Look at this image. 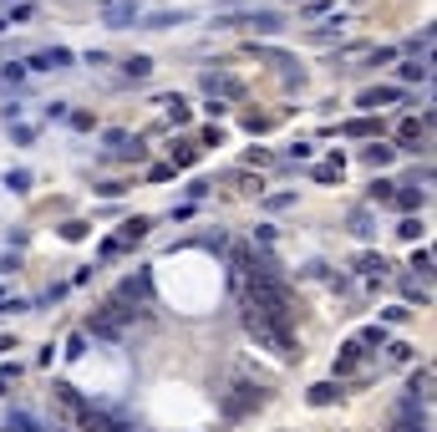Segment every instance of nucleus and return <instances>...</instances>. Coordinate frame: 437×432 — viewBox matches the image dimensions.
I'll use <instances>...</instances> for the list:
<instances>
[{
  "instance_id": "obj_10",
  "label": "nucleus",
  "mask_w": 437,
  "mask_h": 432,
  "mask_svg": "<svg viewBox=\"0 0 437 432\" xmlns=\"http://www.w3.org/2000/svg\"><path fill=\"white\" fill-rule=\"evenodd\" d=\"M396 158V148H387V142H371V148H361V163L371 168V173H377V168H387Z\"/></svg>"
},
{
  "instance_id": "obj_11",
  "label": "nucleus",
  "mask_w": 437,
  "mask_h": 432,
  "mask_svg": "<svg viewBox=\"0 0 437 432\" xmlns=\"http://www.w3.org/2000/svg\"><path fill=\"white\" fill-rule=\"evenodd\" d=\"M396 76H402V82H432V61L412 56V61H402V67H396Z\"/></svg>"
},
{
  "instance_id": "obj_32",
  "label": "nucleus",
  "mask_w": 437,
  "mask_h": 432,
  "mask_svg": "<svg viewBox=\"0 0 437 432\" xmlns=\"http://www.w3.org/2000/svg\"><path fill=\"white\" fill-rule=\"evenodd\" d=\"M5 188H10V193H25V188H31V173H25V168H16V173L5 178Z\"/></svg>"
},
{
  "instance_id": "obj_14",
  "label": "nucleus",
  "mask_w": 437,
  "mask_h": 432,
  "mask_svg": "<svg viewBox=\"0 0 437 432\" xmlns=\"http://www.w3.org/2000/svg\"><path fill=\"white\" fill-rule=\"evenodd\" d=\"M148 290H153L148 274H133V280H122V295L117 300H148Z\"/></svg>"
},
{
  "instance_id": "obj_29",
  "label": "nucleus",
  "mask_w": 437,
  "mask_h": 432,
  "mask_svg": "<svg viewBox=\"0 0 437 432\" xmlns=\"http://www.w3.org/2000/svg\"><path fill=\"white\" fill-rule=\"evenodd\" d=\"M402 290H407V300H417V305H432V290H427V285H417V280H407V285H402Z\"/></svg>"
},
{
  "instance_id": "obj_7",
  "label": "nucleus",
  "mask_w": 437,
  "mask_h": 432,
  "mask_svg": "<svg viewBox=\"0 0 437 432\" xmlns=\"http://www.w3.org/2000/svg\"><path fill=\"white\" fill-rule=\"evenodd\" d=\"M148 229H153V219L137 214V219H127V224H122V234H117L112 244H117V250H127V244H143V239H148Z\"/></svg>"
},
{
  "instance_id": "obj_26",
  "label": "nucleus",
  "mask_w": 437,
  "mask_h": 432,
  "mask_svg": "<svg viewBox=\"0 0 437 432\" xmlns=\"http://www.w3.org/2000/svg\"><path fill=\"white\" fill-rule=\"evenodd\" d=\"M122 72L133 76V82H143V76L153 72V61H148V56H127V61H122Z\"/></svg>"
},
{
  "instance_id": "obj_38",
  "label": "nucleus",
  "mask_w": 437,
  "mask_h": 432,
  "mask_svg": "<svg viewBox=\"0 0 437 432\" xmlns=\"http://www.w3.org/2000/svg\"><path fill=\"white\" fill-rule=\"evenodd\" d=\"M0 397H5V376H0Z\"/></svg>"
},
{
  "instance_id": "obj_33",
  "label": "nucleus",
  "mask_w": 437,
  "mask_h": 432,
  "mask_svg": "<svg viewBox=\"0 0 437 432\" xmlns=\"http://www.w3.org/2000/svg\"><path fill=\"white\" fill-rule=\"evenodd\" d=\"M351 234H356V239H371L377 229H371V219H366V214H351Z\"/></svg>"
},
{
  "instance_id": "obj_4",
  "label": "nucleus",
  "mask_w": 437,
  "mask_h": 432,
  "mask_svg": "<svg viewBox=\"0 0 437 432\" xmlns=\"http://www.w3.org/2000/svg\"><path fill=\"white\" fill-rule=\"evenodd\" d=\"M61 67H71V51L67 46H46V51H36V56H31V67H25V72H61Z\"/></svg>"
},
{
  "instance_id": "obj_16",
  "label": "nucleus",
  "mask_w": 437,
  "mask_h": 432,
  "mask_svg": "<svg viewBox=\"0 0 437 432\" xmlns=\"http://www.w3.org/2000/svg\"><path fill=\"white\" fill-rule=\"evenodd\" d=\"M168 158H173V168H194L199 163V148H194V142H173Z\"/></svg>"
},
{
  "instance_id": "obj_19",
  "label": "nucleus",
  "mask_w": 437,
  "mask_h": 432,
  "mask_svg": "<svg viewBox=\"0 0 437 432\" xmlns=\"http://www.w3.org/2000/svg\"><path fill=\"white\" fill-rule=\"evenodd\" d=\"M341 173H346L341 153H336V158H326V163H315V178H320V183H341Z\"/></svg>"
},
{
  "instance_id": "obj_9",
  "label": "nucleus",
  "mask_w": 437,
  "mask_h": 432,
  "mask_svg": "<svg viewBox=\"0 0 437 432\" xmlns=\"http://www.w3.org/2000/svg\"><path fill=\"white\" fill-rule=\"evenodd\" d=\"M361 356H366L361 346L346 341V346H341V356H336V376H356V371H361Z\"/></svg>"
},
{
  "instance_id": "obj_3",
  "label": "nucleus",
  "mask_w": 437,
  "mask_h": 432,
  "mask_svg": "<svg viewBox=\"0 0 437 432\" xmlns=\"http://www.w3.org/2000/svg\"><path fill=\"white\" fill-rule=\"evenodd\" d=\"M392 432H427V402H402V412H396V427Z\"/></svg>"
},
{
  "instance_id": "obj_12",
  "label": "nucleus",
  "mask_w": 437,
  "mask_h": 432,
  "mask_svg": "<svg viewBox=\"0 0 437 432\" xmlns=\"http://www.w3.org/2000/svg\"><path fill=\"white\" fill-rule=\"evenodd\" d=\"M203 87H209V97H214V91H224V97H239V82H234V76H224V72H203Z\"/></svg>"
},
{
  "instance_id": "obj_28",
  "label": "nucleus",
  "mask_w": 437,
  "mask_h": 432,
  "mask_svg": "<svg viewBox=\"0 0 437 432\" xmlns=\"http://www.w3.org/2000/svg\"><path fill=\"white\" fill-rule=\"evenodd\" d=\"M392 193H396V183H387V178H371V204H392Z\"/></svg>"
},
{
  "instance_id": "obj_23",
  "label": "nucleus",
  "mask_w": 437,
  "mask_h": 432,
  "mask_svg": "<svg viewBox=\"0 0 437 432\" xmlns=\"http://www.w3.org/2000/svg\"><path fill=\"white\" fill-rule=\"evenodd\" d=\"M427 391H432V371L422 366V371H412V402H427Z\"/></svg>"
},
{
  "instance_id": "obj_30",
  "label": "nucleus",
  "mask_w": 437,
  "mask_h": 432,
  "mask_svg": "<svg viewBox=\"0 0 437 432\" xmlns=\"http://www.w3.org/2000/svg\"><path fill=\"white\" fill-rule=\"evenodd\" d=\"M396 234H402V239H422V234H427V224H422V219H402V224H396Z\"/></svg>"
},
{
  "instance_id": "obj_2",
  "label": "nucleus",
  "mask_w": 437,
  "mask_h": 432,
  "mask_svg": "<svg viewBox=\"0 0 437 432\" xmlns=\"http://www.w3.org/2000/svg\"><path fill=\"white\" fill-rule=\"evenodd\" d=\"M234 391H239V397H229V402H224V412H229V417H239V412H249V407H265V387H260V382H239Z\"/></svg>"
},
{
  "instance_id": "obj_6",
  "label": "nucleus",
  "mask_w": 437,
  "mask_h": 432,
  "mask_svg": "<svg viewBox=\"0 0 437 432\" xmlns=\"http://www.w3.org/2000/svg\"><path fill=\"white\" fill-rule=\"evenodd\" d=\"M102 16H107L112 31H127V25L137 21V6H133V0H107V10H102Z\"/></svg>"
},
{
  "instance_id": "obj_13",
  "label": "nucleus",
  "mask_w": 437,
  "mask_h": 432,
  "mask_svg": "<svg viewBox=\"0 0 437 432\" xmlns=\"http://www.w3.org/2000/svg\"><path fill=\"white\" fill-rule=\"evenodd\" d=\"M392 204L412 214V208H422V204H427V188H412V183H402V193H392Z\"/></svg>"
},
{
  "instance_id": "obj_22",
  "label": "nucleus",
  "mask_w": 437,
  "mask_h": 432,
  "mask_svg": "<svg viewBox=\"0 0 437 432\" xmlns=\"http://www.w3.org/2000/svg\"><path fill=\"white\" fill-rule=\"evenodd\" d=\"M356 270H361V274H377V280H381V274H387V259H381V255H356Z\"/></svg>"
},
{
  "instance_id": "obj_36",
  "label": "nucleus",
  "mask_w": 437,
  "mask_h": 432,
  "mask_svg": "<svg viewBox=\"0 0 437 432\" xmlns=\"http://www.w3.org/2000/svg\"><path fill=\"white\" fill-rule=\"evenodd\" d=\"M67 356H87V331H76L71 341H67Z\"/></svg>"
},
{
  "instance_id": "obj_37",
  "label": "nucleus",
  "mask_w": 437,
  "mask_h": 432,
  "mask_svg": "<svg viewBox=\"0 0 437 432\" xmlns=\"http://www.w3.org/2000/svg\"><path fill=\"white\" fill-rule=\"evenodd\" d=\"M407 316H412V310H407V305H387V325H402Z\"/></svg>"
},
{
  "instance_id": "obj_31",
  "label": "nucleus",
  "mask_w": 437,
  "mask_h": 432,
  "mask_svg": "<svg viewBox=\"0 0 437 432\" xmlns=\"http://www.w3.org/2000/svg\"><path fill=\"white\" fill-rule=\"evenodd\" d=\"M178 21H183V10H173V16L163 10V16H148V31H163V25H178Z\"/></svg>"
},
{
  "instance_id": "obj_15",
  "label": "nucleus",
  "mask_w": 437,
  "mask_h": 432,
  "mask_svg": "<svg viewBox=\"0 0 437 432\" xmlns=\"http://www.w3.org/2000/svg\"><path fill=\"white\" fill-rule=\"evenodd\" d=\"M51 391H56V402H61V407H67V412H87V402L76 397V387H71V382H56Z\"/></svg>"
},
{
  "instance_id": "obj_18",
  "label": "nucleus",
  "mask_w": 437,
  "mask_h": 432,
  "mask_svg": "<svg viewBox=\"0 0 437 432\" xmlns=\"http://www.w3.org/2000/svg\"><path fill=\"white\" fill-rule=\"evenodd\" d=\"M158 107H163V112H168V117H173V122H178V127H183V122H188V107H183V97H178V91H168V97H158Z\"/></svg>"
},
{
  "instance_id": "obj_27",
  "label": "nucleus",
  "mask_w": 437,
  "mask_h": 432,
  "mask_svg": "<svg viewBox=\"0 0 437 432\" xmlns=\"http://www.w3.org/2000/svg\"><path fill=\"white\" fill-rule=\"evenodd\" d=\"M5 432H36V417L31 412H10L5 417Z\"/></svg>"
},
{
  "instance_id": "obj_25",
  "label": "nucleus",
  "mask_w": 437,
  "mask_h": 432,
  "mask_svg": "<svg viewBox=\"0 0 437 432\" xmlns=\"http://www.w3.org/2000/svg\"><path fill=\"white\" fill-rule=\"evenodd\" d=\"M341 391H336V382H320V387H311V407H326V402H336Z\"/></svg>"
},
{
  "instance_id": "obj_5",
  "label": "nucleus",
  "mask_w": 437,
  "mask_h": 432,
  "mask_svg": "<svg viewBox=\"0 0 437 432\" xmlns=\"http://www.w3.org/2000/svg\"><path fill=\"white\" fill-rule=\"evenodd\" d=\"M392 102H402V87H366L361 97H356V107L377 112V107H392Z\"/></svg>"
},
{
  "instance_id": "obj_1",
  "label": "nucleus",
  "mask_w": 437,
  "mask_h": 432,
  "mask_svg": "<svg viewBox=\"0 0 437 432\" xmlns=\"http://www.w3.org/2000/svg\"><path fill=\"white\" fill-rule=\"evenodd\" d=\"M244 331H249L254 346H265L275 361H300V336H295L290 321H275V316H265V310L244 305Z\"/></svg>"
},
{
  "instance_id": "obj_17",
  "label": "nucleus",
  "mask_w": 437,
  "mask_h": 432,
  "mask_svg": "<svg viewBox=\"0 0 437 432\" xmlns=\"http://www.w3.org/2000/svg\"><path fill=\"white\" fill-rule=\"evenodd\" d=\"M407 51H412V56H422V61H432V25H422L412 41H407Z\"/></svg>"
},
{
  "instance_id": "obj_35",
  "label": "nucleus",
  "mask_w": 437,
  "mask_h": 432,
  "mask_svg": "<svg viewBox=\"0 0 437 432\" xmlns=\"http://www.w3.org/2000/svg\"><path fill=\"white\" fill-rule=\"evenodd\" d=\"M0 76H5V82H25V67H21V61H5V67H0Z\"/></svg>"
},
{
  "instance_id": "obj_34",
  "label": "nucleus",
  "mask_w": 437,
  "mask_h": 432,
  "mask_svg": "<svg viewBox=\"0 0 437 432\" xmlns=\"http://www.w3.org/2000/svg\"><path fill=\"white\" fill-rule=\"evenodd\" d=\"M412 270H417V274H432V250H417V255H412Z\"/></svg>"
},
{
  "instance_id": "obj_20",
  "label": "nucleus",
  "mask_w": 437,
  "mask_h": 432,
  "mask_svg": "<svg viewBox=\"0 0 437 432\" xmlns=\"http://www.w3.org/2000/svg\"><path fill=\"white\" fill-rule=\"evenodd\" d=\"M412 356H417V346H407V341H387V361H392V366H407Z\"/></svg>"
},
{
  "instance_id": "obj_24",
  "label": "nucleus",
  "mask_w": 437,
  "mask_h": 432,
  "mask_svg": "<svg viewBox=\"0 0 437 432\" xmlns=\"http://www.w3.org/2000/svg\"><path fill=\"white\" fill-rule=\"evenodd\" d=\"M377 127H381V122H371V117H356V122H346L341 133H346V138H371Z\"/></svg>"
},
{
  "instance_id": "obj_21",
  "label": "nucleus",
  "mask_w": 437,
  "mask_h": 432,
  "mask_svg": "<svg viewBox=\"0 0 437 432\" xmlns=\"http://www.w3.org/2000/svg\"><path fill=\"white\" fill-rule=\"evenodd\" d=\"M356 346H361V351H366V346H377V351H381V346H387V325H366V331L356 336Z\"/></svg>"
},
{
  "instance_id": "obj_8",
  "label": "nucleus",
  "mask_w": 437,
  "mask_h": 432,
  "mask_svg": "<svg viewBox=\"0 0 437 432\" xmlns=\"http://www.w3.org/2000/svg\"><path fill=\"white\" fill-rule=\"evenodd\" d=\"M427 127H432V112H422V117H407V122L396 127V138H402V142H427Z\"/></svg>"
}]
</instances>
